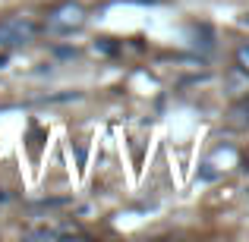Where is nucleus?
Masks as SVG:
<instances>
[{"instance_id": "1", "label": "nucleus", "mask_w": 249, "mask_h": 242, "mask_svg": "<svg viewBox=\"0 0 249 242\" xmlns=\"http://www.w3.org/2000/svg\"><path fill=\"white\" fill-rule=\"evenodd\" d=\"M38 35V25L25 16H10L0 22V48H22Z\"/></svg>"}, {"instance_id": "2", "label": "nucleus", "mask_w": 249, "mask_h": 242, "mask_svg": "<svg viewBox=\"0 0 249 242\" xmlns=\"http://www.w3.org/2000/svg\"><path fill=\"white\" fill-rule=\"evenodd\" d=\"M85 22V10L79 3H63L60 10H54V16L48 19V29L57 35H73L76 29H82Z\"/></svg>"}, {"instance_id": "3", "label": "nucleus", "mask_w": 249, "mask_h": 242, "mask_svg": "<svg viewBox=\"0 0 249 242\" xmlns=\"http://www.w3.org/2000/svg\"><path fill=\"white\" fill-rule=\"evenodd\" d=\"M240 60L249 63V44H246V48H240Z\"/></svg>"}, {"instance_id": "4", "label": "nucleus", "mask_w": 249, "mask_h": 242, "mask_svg": "<svg viewBox=\"0 0 249 242\" xmlns=\"http://www.w3.org/2000/svg\"><path fill=\"white\" fill-rule=\"evenodd\" d=\"M3 63H6V54H0V66H3Z\"/></svg>"}]
</instances>
